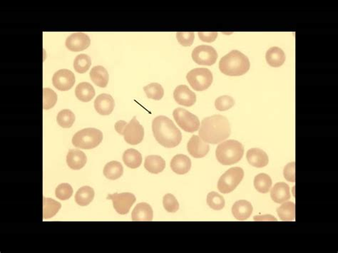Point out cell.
Masks as SVG:
<instances>
[{"instance_id":"1","label":"cell","mask_w":338,"mask_h":253,"mask_svg":"<svg viewBox=\"0 0 338 253\" xmlns=\"http://www.w3.org/2000/svg\"><path fill=\"white\" fill-rule=\"evenodd\" d=\"M231 133L228 119L221 115L205 118L200 126L199 137L206 143L217 144L228 138Z\"/></svg>"},{"instance_id":"2","label":"cell","mask_w":338,"mask_h":253,"mask_svg":"<svg viewBox=\"0 0 338 253\" xmlns=\"http://www.w3.org/2000/svg\"><path fill=\"white\" fill-rule=\"evenodd\" d=\"M152 131L158 143L165 148L177 147L182 140V134L172 120L165 116H158L152 122Z\"/></svg>"},{"instance_id":"3","label":"cell","mask_w":338,"mask_h":253,"mask_svg":"<svg viewBox=\"0 0 338 253\" xmlns=\"http://www.w3.org/2000/svg\"><path fill=\"white\" fill-rule=\"evenodd\" d=\"M250 61L240 51L233 50L224 57L219 62V69L222 73L230 77H239L247 73L250 69Z\"/></svg>"},{"instance_id":"4","label":"cell","mask_w":338,"mask_h":253,"mask_svg":"<svg viewBox=\"0 0 338 253\" xmlns=\"http://www.w3.org/2000/svg\"><path fill=\"white\" fill-rule=\"evenodd\" d=\"M244 154L243 144L235 140H228L218 146L216 156L218 162L230 166L241 161Z\"/></svg>"},{"instance_id":"5","label":"cell","mask_w":338,"mask_h":253,"mask_svg":"<svg viewBox=\"0 0 338 253\" xmlns=\"http://www.w3.org/2000/svg\"><path fill=\"white\" fill-rule=\"evenodd\" d=\"M103 139V133L94 128H87L79 131L72 138V144L82 149H92L97 147Z\"/></svg>"},{"instance_id":"6","label":"cell","mask_w":338,"mask_h":253,"mask_svg":"<svg viewBox=\"0 0 338 253\" xmlns=\"http://www.w3.org/2000/svg\"><path fill=\"white\" fill-rule=\"evenodd\" d=\"M244 177V171L242 168L239 167L230 168L218 180V191L224 194L231 193L241 184Z\"/></svg>"},{"instance_id":"7","label":"cell","mask_w":338,"mask_h":253,"mask_svg":"<svg viewBox=\"0 0 338 253\" xmlns=\"http://www.w3.org/2000/svg\"><path fill=\"white\" fill-rule=\"evenodd\" d=\"M188 83L195 91L207 90L212 84L213 75L207 68H195L186 76Z\"/></svg>"},{"instance_id":"8","label":"cell","mask_w":338,"mask_h":253,"mask_svg":"<svg viewBox=\"0 0 338 253\" xmlns=\"http://www.w3.org/2000/svg\"><path fill=\"white\" fill-rule=\"evenodd\" d=\"M173 116L177 124L186 132H195L200 129L198 118L184 109H176L174 111Z\"/></svg>"},{"instance_id":"9","label":"cell","mask_w":338,"mask_h":253,"mask_svg":"<svg viewBox=\"0 0 338 253\" xmlns=\"http://www.w3.org/2000/svg\"><path fill=\"white\" fill-rule=\"evenodd\" d=\"M192 59L198 64L211 66L217 61L218 53L211 46L200 45L193 49Z\"/></svg>"},{"instance_id":"10","label":"cell","mask_w":338,"mask_h":253,"mask_svg":"<svg viewBox=\"0 0 338 253\" xmlns=\"http://www.w3.org/2000/svg\"><path fill=\"white\" fill-rule=\"evenodd\" d=\"M107 199L112 200L114 209L120 215L127 214L137 200L134 195L130 193L109 195Z\"/></svg>"},{"instance_id":"11","label":"cell","mask_w":338,"mask_h":253,"mask_svg":"<svg viewBox=\"0 0 338 253\" xmlns=\"http://www.w3.org/2000/svg\"><path fill=\"white\" fill-rule=\"evenodd\" d=\"M126 143L131 145H137L142 141L144 136V129L137 117H133L126 126L122 133Z\"/></svg>"},{"instance_id":"12","label":"cell","mask_w":338,"mask_h":253,"mask_svg":"<svg viewBox=\"0 0 338 253\" xmlns=\"http://www.w3.org/2000/svg\"><path fill=\"white\" fill-rule=\"evenodd\" d=\"M54 87L59 91H68L75 85V77L73 72L68 69H60L53 76Z\"/></svg>"},{"instance_id":"13","label":"cell","mask_w":338,"mask_h":253,"mask_svg":"<svg viewBox=\"0 0 338 253\" xmlns=\"http://www.w3.org/2000/svg\"><path fill=\"white\" fill-rule=\"evenodd\" d=\"M91 41L87 34L82 32L73 33L66 39L65 45L69 50L81 52L85 50L90 45Z\"/></svg>"},{"instance_id":"14","label":"cell","mask_w":338,"mask_h":253,"mask_svg":"<svg viewBox=\"0 0 338 253\" xmlns=\"http://www.w3.org/2000/svg\"><path fill=\"white\" fill-rule=\"evenodd\" d=\"M174 98L179 104L192 106L196 101V95L186 85H179L174 92Z\"/></svg>"},{"instance_id":"15","label":"cell","mask_w":338,"mask_h":253,"mask_svg":"<svg viewBox=\"0 0 338 253\" xmlns=\"http://www.w3.org/2000/svg\"><path fill=\"white\" fill-rule=\"evenodd\" d=\"M188 153L195 159L205 157L210 151L209 144L204 141L199 136H193L190 138L187 145Z\"/></svg>"},{"instance_id":"16","label":"cell","mask_w":338,"mask_h":253,"mask_svg":"<svg viewBox=\"0 0 338 253\" xmlns=\"http://www.w3.org/2000/svg\"><path fill=\"white\" fill-rule=\"evenodd\" d=\"M115 102L114 98L109 94L98 95L94 101L95 110L102 116H107L112 114Z\"/></svg>"},{"instance_id":"17","label":"cell","mask_w":338,"mask_h":253,"mask_svg":"<svg viewBox=\"0 0 338 253\" xmlns=\"http://www.w3.org/2000/svg\"><path fill=\"white\" fill-rule=\"evenodd\" d=\"M248 162L256 168H263L268 164L269 159L266 153L260 149H251L246 154Z\"/></svg>"},{"instance_id":"18","label":"cell","mask_w":338,"mask_h":253,"mask_svg":"<svg viewBox=\"0 0 338 253\" xmlns=\"http://www.w3.org/2000/svg\"><path fill=\"white\" fill-rule=\"evenodd\" d=\"M87 158L83 151L77 149H71L69 151L66 156V163L68 166L73 170H80L87 163Z\"/></svg>"},{"instance_id":"19","label":"cell","mask_w":338,"mask_h":253,"mask_svg":"<svg viewBox=\"0 0 338 253\" xmlns=\"http://www.w3.org/2000/svg\"><path fill=\"white\" fill-rule=\"evenodd\" d=\"M253 212V206L247 200H239L235 202L232 207V213L238 221H246L249 219Z\"/></svg>"},{"instance_id":"20","label":"cell","mask_w":338,"mask_h":253,"mask_svg":"<svg viewBox=\"0 0 338 253\" xmlns=\"http://www.w3.org/2000/svg\"><path fill=\"white\" fill-rule=\"evenodd\" d=\"M171 168L174 173L184 175L191 170V159L184 154H179L174 156L171 161Z\"/></svg>"},{"instance_id":"21","label":"cell","mask_w":338,"mask_h":253,"mask_svg":"<svg viewBox=\"0 0 338 253\" xmlns=\"http://www.w3.org/2000/svg\"><path fill=\"white\" fill-rule=\"evenodd\" d=\"M271 196L276 203H283L290 199V187L285 183H278L271 190Z\"/></svg>"},{"instance_id":"22","label":"cell","mask_w":338,"mask_h":253,"mask_svg":"<svg viewBox=\"0 0 338 253\" xmlns=\"http://www.w3.org/2000/svg\"><path fill=\"white\" fill-rule=\"evenodd\" d=\"M133 221H151L153 220L152 208L146 203H139L136 205L131 214Z\"/></svg>"},{"instance_id":"23","label":"cell","mask_w":338,"mask_h":253,"mask_svg":"<svg viewBox=\"0 0 338 253\" xmlns=\"http://www.w3.org/2000/svg\"><path fill=\"white\" fill-rule=\"evenodd\" d=\"M265 59L267 64L273 67H280L286 61V55L281 48L277 47H271L267 51Z\"/></svg>"},{"instance_id":"24","label":"cell","mask_w":338,"mask_h":253,"mask_svg":"<svg viewBox=\"0 0 338 253\" xmlns=\"http://www.w3.org/2000/svg\"><path fill=\"white\" fill-rule=\"evenodd\" d=\"M90 78L98 87L105 88L107 87L109 82V73L104 66H94L91 68Z\"/></svg>"},{"instance_id":"25","label":"cell","mask_w":338,"mask_h":253,"mask_svg":"<svg viewBox=\"0 0 338 253\" xmlns=\"http://www.w3.org/2000/svg\"><path fill=\"white\" fill-rule=\"evenodd\" d=\"M95 90L93 86L88 82H82L77 86L75 94L79 101L89 102L95 96Z\"/></svg>"},{"instance_id":"26","label":"cell","mask_w":338,"mask_h":253,"mask_svg":"<svg viewBox=\"0 0 338 253\" xmlns=\"http://www.w3.org/2000/svg\"><path fill=\"white\" fill-rule=\"evenodd\" d=\"M144 167L149 173L158 174L165 169V162L160 156H149L146 158Z\"/></svg>"},{"instance_id":"27","label":"cell","mask_w":338,"mask_h":253,"mask_svg":"<svg viewBox=\"0 0 338 253\" xmlns=\"http://www.w3.org/2000/svg\"><path fill=\"white\" fill-rule=\"evenodd\" d=\"M94 191L89 186H84L78 190L75 195V201L80 206L90 204L94 198Z\"/></svg>"},{"instance_id":"28","label":"cell","mask_w":338,"mask_h":253,"mask_svg":"<svg viewBox=\"0 0 338 253\" xmlns=\"http://www.w3.org/2000/svg\"><path fill=\"white\" fill-rule=\"evenodd\" d=\"M123 161L128 168L135 169L142 165V156L140 152L135 149H128L124 153Z\"/></svg>"},{"instance_id":"29","label":"cell","mask_w":338,"mask_h":253,"mask_svg":"<svg viewBox=\"0 0 338 253\" xmlns=\"http://www.w3.org/2000/svg\"><path fill=\"white\" fill-rule=\"evenodd\" d=\"M124 173V168L121 163L118 161H111L106 165L104 168V175L109 180H117L121 178Z\"/></svg>"},{"instance_id":"30","label":"cell","mask_w":338,"mask_h":253,"mask_svg":"<svg viewBox=\"0 0 338 253\" xmlns=\"http://www.w3.org/2000/svg\"><path fill=\"white\" fill-rule=\"evenodd\" d=\"M61 207V203L52 199V198H43V219H52L59 212Z\"/></svg>"},{"instance_id":"31","label":"cell","mask_w":338,"mask_h":253,"mask_svg":"<svg viewBox=\"0 0 338 253\" xmlns=\"http://www.w3.org/2000/svg\"><path fill=\"white\" fill-rule=\"evenodd\" d=\"M278 215L283 221H293L295 219V205L293 202H286L277 210Z\"/></svg>"},{"instance_id":"32","label":"cell","mask_w":338,"mask_h":253,"mask_svg":"<svg viewBox=\"0 0 338 253\" xmlns=\"http://www.w3.org/2000/svg\"><path fill=\"white\" fill-rule=\"evenodd\" d=\"M254 186L259 193H268L272 186V179L267 174H258L254 179Z\"/></svg>"},{"instance_id":"33","label":"cell","mask_w":338,"mask_h":253,"mask_svg":"<svg viewBox=\"0 0 338 253\" xmlns=\"http://www.w3.org/2000/svg\"><path fill=\"white\" fill-rule=\"evenodd\" d=\"M91 64V58L85 54H81L76 57L74 61V68L77 73H86Z\"/></svg>"},{"instance_id":"34","label":"cell","mask_w":338,"mask_h":253,"mask_svg":"<svg viewBox=\"0 0 338 253\" xmlns=\"http://www.w3.org/2000/svg\"><path fill=\"white\" fill-rule=\"evenodd\" d=\"M58 124L64 129L71 128L75 121V114L69 110H61L58 114L56 118Z\"/></svg>"},{"instance_id":"35","label":"cell","mask_w":338,"mask_h":253,"mask_svg":"<svg viewBox=\"0 0 338 253\" xmlns=\"http://www.w3.org/2000/svg\"><path fill=\"white\" fill-rule=\"evenodd\" d=\"M144 90L147 94V97L151 99L161 100L164 95V90L161 84L152 83L144 87Z\"/></svg>"},{"instance_id":"36","label":"cell","mask_w":338,"mask_h":253,"mask_svg":"<svg viewBox=\"0 0 338 253\" xmlns=\"http://www.w3.org/2000/svg\"><path fill=\"white\" fill-rule=\"evenodd\" d=\"M207 204L215 210H221L225 207V199L216 192H211L207 196Z\"/></svg>"},{"instance_id":"37","label":"cell","mask_w":338,"mask_h":253,"mask_svg":"<svg viewBox=\"0 0 338 253\" xmlns=\"http://www.w3.org/2000/svg\"><path fill=\"white\" fill-rule=\"evenodd\" d=\"M43 108L44 110H48L55 106L57 101V95L52 89L45 88L43 89Z\"/></svg>"},{"instance_id":"38","label":"cell","mask_w":338,"mask_h":253,"mask_svg":"<svg viewBox=\"0 0 338 253\" xmlns=\"http://www.w3.org/2000/svg\"><path fill=\"white\" fill-rule=\"evenodd\" d=\"M235 105V101L229 96H222L218 97L215 101L216 110L220 112H224L230 110Z\"/></svg>"},{"instance_id":"39","label":"cell","mask_w":338,"mask_h":253,"mask_svg":"<svg viewBox=\"0 0 338 253\" xmlns=\"http://www.w3.org/2000/svg\"><path fill=\"white\" fill-rule=\"evenodd\" d=\"M163 204L165 210L168 212H176L179 209V203L177 198L170 193L163 197Z\"/></svg>"},{"instance_id":"40","label":"cell","mask_w":338,"mask_h":253,"mask_svg":"<svg viewBox=\"0 0 338 253\" xmlns=\"http://www.w3.org/2000/svg\"><path fill=\"white\" fill-rule=\"evenodd\" d=\"M55 194L58 199L66 200L70 199L73 194V189L70 184H62L57 186Z\"/></svg>"},{"instance_id":"41","label":"cell","mask_w":338,"mask_h":253,"mask_svg":"<svg viewBox=\"0 0 338 253\" xmlns=\"http://www.w3.org/2000/svg\"><path fill=\"white\" fill-rule=\"evenodd\" d=\"M178 42L184 47H190L194 41L195 34L193 32H178L177 34Z\"/></svg>"},{"instance_id":"42","label":"cell","mask_w":338,"mask_h":253,"mask_svg":"<svg viewBox=\"0 0 338 253\" xmlns=\"http://www.w3.org/2000/svg\"><path fill=\"white\" fill-rule=\"evenodd\" d=\"M283 174H284L285 178L288 182H295V163L292 162L288 163L286 167H285L284 170H283Z\"/></svg>"},{"instance_id":"43","label":"cell","mask_w":338,"mask_h":253,"mask_svg":"<svg viewBox=\"0 0 338 253\" xmlns=\"http://www.w3.org/2000/svg\"><path fill=\"white\" fill-rule=\"evenodd\" d=\"M200 40L205 42H213L218 37L217 32H198Z\"/></svg>"},{"instance_id":"44","label":"cell","mask_w":338,"mask_h":253,"mask_svg":"<svg viewBox=\"0 0 338 253\" xmlns=\"http://www.w3.org/2000/svg\"><path fill=\"white\" fill-rule=\"evenodd\" d=\"M253 220L255 221H277L274 216L271 215H256Z\"/></svg>"},{"instance_id":"45","label":"cell","mask_w":338,"mask_h":253,"mask_svg":"<svg viewBox=\"0 0 338 253\" xmlns=\"http://www.w3.org/2000/svg\"><path fill=\"white\" fill-rule=\"evenodd\" d=\"M126 125H127V123H126V121H118V122L116 123L115 124L116 131H117V132L119 133V134L122 135L123 131H124L125 126H126Z\"/></svg>"}]
</instances>
